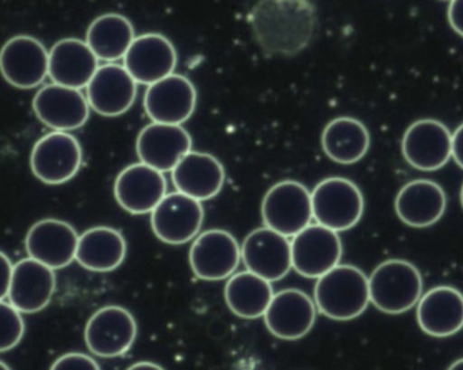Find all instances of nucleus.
Returning <instances> with one entry per match:
<instances>
[{
  "instance_id": "f257e3e1",
  "label": "nucleus",
  "mask_w": 463,
  "mask_h": 370,
  "mask_svg": "<svg viewBox=\"0 0 463 370\" xmlns=\"http://www.w3.org/2000/svg\"><path fill=\"white\" fill-rule=\"evenodd\" d=\"M248 21L256 43L272 56L301 53L318 29L317 10L312 0H258Z\"/></svg>"
},
{
  "instance_id": "f03ea898",
  "label": "nucleus",
  "mask_w": 463,
  "mask_h": 370,
  "mask_svg": "<svg viewBox=\"0 0 463 370\" xmlns=\"http://www.w3.org/2000/svg\"><path fill=\"white\" fill-rule=\"evenodd\" d=\"M315 304L317 311L328 319H356L370 304L369 277L356 266L339 263L317 279Z\"/></svg>"
},
{
  "instance_id": "7ed1b4c3",
  "label": "nucleus",
  "mask_w": 463,
  "mask_h": 370,
  "mask_svg": "<svg viewBox=\"0 0 463 370\" xmlns=\"http://www.w3.org/2000/svg\"><path fill=\"white\" fill-rule=\"evenodd\" d=\"M423 277L413 263L389 260L369 277L370 303L388 315H402L418 306L423 296Z\"/></svg>"
},
{
  "instance_id": "20e7f679",
  "label": "nucleus",
  "mask_w": 463,
  "mask_h": 370,
  "mask_svg": "<svg viewBox=\"0 0 463 370\" xmlns=\"http://www.w3.org/2000/svg\"><path fill=\"white\" fill-rule=\"evenodd\" d=\"M310 194L313 219L335 232L351 230L364 216V194L350 179L342 176L324 179Z\"/></svg>"
},
{
  "instance_id": "39448f33",
  "label": "nucleus",
  "mask_w": 463,
  "mask_h": 370,
  "mask_svg": "<svg viewBox=\"0 0 463 370\" xmlns=\"http://www.w3.org/2000/svg\"><path fill=\"white\" fill-rule=\"evenodd\" d=\"M261 219L264 227L293 238L312 222V194L301 182H278L264 195Z\"/></svg>"
},
{
  "instance_id": "423d86ee",
  "label": "nucleus",
  "mask_w": 463,
  "mask_h": 370,
  "mask_svg": "<svg viewBox=\"0 0 463 370\" xmlns=\"http://www.w3.org/2000/svg\"><path fill=\"white\" fill-rule=\"evenodd\" d=\"M83 162L80 143L70 132H53L43 136L33 147L30 168L38 181L45 185L67 184L75 178Z\"/></svg>"
},
{
  "instance_id": "0eeeda50",
  "label": "nucleus",
  "mask_w": 463,
  "mask_h": 370,
  "mask_svg": "<svg viewBox=\"0 0 463 370\" xmlns=\"http://www.w3.org/2000/svg\"><path fill=\"white\" fill-rule=\"evenodd\" d=\"M137 338V322L124 307L98 309L84 328V342L92 355L100 358L121 357Z\"/></svg>"
},
{
  "instance_id": "6e6552de",
  "label": "nucleus",
  "mask_w": 463,
  "mask_h": 370,
  "mask_svg": "<svg viewBox=\"0 0 463 370\" xmlns=\"http://www.w3.org/2000/svg\"><path fill=\"white\" fill-rule=\"evenodd\" d=\"M205 219L201 201L184 193H168L151 213L152 230L163 243H189L200 235Z\"/></svg>"
},
{
  "instance_id": "1a4fd4ad",
  "label": "nucleus",
  "mask_w": 463,
  "mask_h": 370,
  "mask_svg": "<svg viewBox=\"0 0 463 370\" xmlns=\"http://www.w3.org/2000/svg\"><path fill=\"white\" fill-rule=\"evenodd\" d=\"M0 73L15 89H35L49 75V52L32 35H15L0 49Z\"/></svg>"
},
{
  "instance_id": "9d476101",
  "label": "nucleus",
  "mask_w": 463,
  "mask_h": 370,
  "mask_svg": "<svg viewBox=\"0 0 463 370\" xmlns=\"http://www.w3.org/2000/svg\"><path fill=\"white\" fill-rule=\"evenodd\" d=\"M343 244L339 233L323 225H307L291 241L293 269L305 279H320L339 265Z\"/></svg>"
},
{
  "instance_id": "9b49d317",
  "label": "nucleus",
  "mask_w": 463,
  "mask_h": 370,
  "mask_svg": "<svg viewBox=\"0 0 463 370\" xmlns=\"http://www.w3.org/2000/svg\"><path fill=\"white\" fill-rule=\"evenodd\" d=\"M241 261V247L224 230L200 233L190 247L189 262L195 277L203 281H222L233 276Z\"/></svg>"
},
{
  "instance_id": "f8f14e48",
  "label": "nucleus",
  "mask_w": 463,
  "mask_h": 370,
  "mask_svg": "<svg viewBox=\"0 0 463 370\" xmlns=\"http://www.w3.org/2000/svg\"><path fill=\"white\" fill-rule=\"evenodd\" d=\"M453 135L443 122L423 119L413 122L402 141L408 165L416 170L438 171L451 159Z\"/></svg>"
},
{
  "instance_id": "ddd939ff",
  "label": "nucleus",
  "mask_w": 463,
  "mask_h": 370,
  "mask_svg": "<svg viewBox=\"0 0 463 370\" xmlns=\"http://www.w3.org/2000/svg\"><path fill=\"white\" fill-rule=\"evenodd\" d=\"M197 98L193 81L174 72L148 86L144 95V109L152 122L182 125L194 114Z\"/></svg>"
},
{
  "instance_id": "4468645a",
  "label": "nucleus",
  "mask_w": 463,
  "mask_h": 370,
  "mask_svg": "<svg viewBox=\"0 0 463 370\" xmlns=\"http://www.w3.org/2000/svg\"><path fill=\"white\" fill-rule=\"evenodd\" d=\"M90 109L80 90L61 84H46L33 98V111L37 119L57 132H71L86 125Z\"/></svg>"
},
{
  "instance_id": "2eb2a0df",
  "label": "nucleus",
  "mask_w": 463,
  "mask_h": 370,
  "mask_svg": "<svg viewBox=\"0 0 463 370\" xmlns=\"http://www.w3.org/2000/svg\"><path fill=\"white\" fill-rule=\"evenodd\" d=\"M241 261L250 273L271 284L280 281L293 268L291 242L269 228H258L242 242Z\"/></svg>"
},
{
  "instance_id": "dca6fc26",
  "label": "nucleus",
  "mask_w": 463,
  "mask_h": 370,
  "mask_svg": "<svg viewBox=\"0 0 463 370\" xmlns=\"http://www.w3.org/2000/svg\"><path fill=\"white\" fill-rule=\"evenodd\" d=\"M178 52L174 43L159 33H146L135 38L124 57V67L137 84H151L175 72Z\"/></svg>"
},
{
  "instance_id": "f3484780",
  "label": "nucleus",
  "mask_w": 463,
  "mask_h": 370,
  "mask_svg": "<svg viewBox=\"0 0 463 370\" xmlns=\"http://www.w3.org/2000/svg\"><path fill=\"white\" fill-rule=\"evenodd\" d=\"M79 235L64 220L43 219L27 231L24 247L30 258L53 270L67 268L75 261Z\"/></svg>"
},
{
  "instance_id": "a211bd4d",
  "label": "nucleus",
  "mask_w": 463,
  "mask_h": 370,
  "mask_svg": "<svg viewBox=\"0 0 463 370\" xmlns=\"http://www.w3.org/2000/svg\"><path fill=\"white\" fill-rule=\"evenodd\" d=\"M86 89L90 108L102 117L122 116L137 97V81L117 62L99 65Z\"/></svg>"
},
{
  "instance_id": "6ab92c4d",
  "label": "nucleus",
  "mask_w": 463,
  "mask_h": 370,
  "mask_svg": "<svg viewBox=\"0 0 463 370\" xmlns=\"http://www.w3.org/2000/svg\"><path fill=\"white\" fill-rule=\"evenodd\" d=\"M192 148V136L182 125L152 122L141 129L136 141L140 162L163 174L173 171Z\"/></svg>"
},
{
  "instance_id": "aec40b11",
  "label": "nucleus",
  "mask_w": 463,
  "mask_h": 370,
  "mask_svg": "<svg viewBox=\"0 0 463 370\" xmlns=\"http://www.w3.org/2000/svg\"><path fill=\"white\" fill-rule=\"evenodd\" d=\"M315 300L299 289L275 293L264 314L267 330L282 341H298L310 333L316 323Z\"/></svg>"
},
{
  "instance_id": "412c9836",
  "label": "nucleus",
  "mask_w": 463,
  "mask_h": 370,
  "mask_svg": "<svg viewBox=\"0 0 463 370\" xmlns=\"http://www.w3.org/2000/svg\"><path fill=\"white\" fill-rule=\"evenodd\" d=\"M165 174L144 163L125 167L114 182V197L124 211L132 214L152 213L167 194Z\"/></svg>"
},
{
  "instance_id": "4be33fe9",
  "label": "nucleus",
  "mask_w": 463,
  "mask_h": 370,
  "mask_svg": "<svg viewBox=\"0 0 463 370\" xmlns=\"http://www.w3.org/2000/svg\"><path fill=\"white\" fill-rule=\"evenodd\" d=\"M56 290V274L43 263L24 258L14 265L8 303L21 314H37L51 303Z\"/></svg>"
},
{
  "instance_id": "5701e85b",
  "label": "nucleus",
  "mask_w": 463,
  "mask_h": 370,
  "mask_svg": "<svg viewBox=\"0 0 463 370\" xmlns=\"http://www.w3.org/2000/svg\"><path fill=\"white\" fill-rule=\"evenodd\" d=\"M416 307L419 326L427 336L449 338L463 330V293L457 288H432Z\"/></svg>"
},
{
  "instance_id": "b1692460",
  "label": "nucleus",
  "mask_w": 463,
  "mask_h": 370,
  "mask_svg": "<svg viewBox=\"0 0 463 370\" xmlns=\"http://www.w3.org/2000/svg\"><path fill=\"white\" fill-rule=\"evenodd\" d=\"M448 197L439 184L431 179H415L400 189L394 201L397 216L413 228L437 224L446 212Z\"/></svg>"
},
{
  "instance_id": "393cba45",
  "label": "nucleus",
  "mask_w": 463,
  "mask_h": 370,
  "mask_svg": "<svg viewBox=\"0 0 463 370\" xmlns=\"http://www.w3.org/2000/svg\"><path fill=\"white\" fill-rule=\"evenodd\" d=\"M171 176L179 193L203 203L222 193L225 170L222 163L213 155L190 151L171 171Z\"/></svg>"
},
{
  "instance_id": "a878e982",
  "label": "nucleus",
  "mask_w": 463,
  "mask_h": 370,
  "mask_svg": "<svg viewBox=\"0 0 463 370\" xmlns=\"http://www.w3.org/2000/svg\"><path fill=\"white\" fill-rule=\"evenodd\" d=\"M98 68L99 60L86 41L79 38H62L49 51V76L53 83L84 89Z\"/></svg>"
},
{
  "instance_id": "bb28decb",
  "label": "nucleus",
  "mask_w": 463,
  "mask_h": 370,
  "mask_svg": "<svg viewBox=\"0 0 463 370\" xmlns=\"http://www.w3.org/2000/svg\"><path fill=\"white\" fill-rule=\"evenodd\" d=\"M128 244L116 228L94 227L79 235L76 262L97 273L116 270L127 258Z\"/></svg>"
},
{
  "instance_id": "cd10ccee",
  "label": "nucleus",
  "mask_w": 463,
  "mask_h": 370,
  "mask_svg": "<svg viewBox=\"0 0 463 370\" xmlns=\"http://www.w3.org/2000/svg\"><path fill=\"white\" fill-rule=\"evenodd\" d=\"M321 146L332 162L354 165L369 152V129L354 117H337L324 128Z\"/></svg>"
},
{
  "instance_id": "c85d7f7f",
  "label": "nucleus",
  "mask_w": 463,
  "mask_h": 370,
  "mask_svg": "<svg viewBox=\"0 0 463 370\" xmlns=\"http://www.w3.org/2000/svg\"><path fill=\"white\" fill-rule=\"evenodd\" d=\"M135 38V26L127 16L109 13L91 22L87 29L86 43L98 60L116 62L124 59Z\"/></svg>"
},
{
  "instance_id": "c756f323",
  "label": "nucleus",
  "mask_w": 463,
  "mask_h": 370,
  "mask_svg": "<svg viewBox=\"0 0 463 370\" xmlns=\"http://www.w3.org/2000/svg\"><path fill=\"white\" fill-rule=\"evenodd\" d=\"M274 295L271 282L248 270L231 276L224 290L228 308L248 320L263 318Z\"/></svg>"
},
{
  "instance_id": "7c9ffc66",
  "label": "nucleus",
  "mask_w": 463,
  "mask_h": 370,
  "mask_svg": "<svg viewBox=\"0 0 463 370\" xmlns=\"http://www.w3.org/2000/svg\"><path fill=\"white\" fill-rule=\"evenodd\" d=\"M24 322L21 312L11 303L0 301V353L10 352L21 344Z\"/></svg>"
},
{
  "instance_id": "2f4dec72",
  "label": "nucleus",
  "mask_w": 463,
  "mask_h": 370,
  "mask_svg": "<svg viewBox=\"0 0 463 370\" xmlns=\"http://www.w3.org/2000/svg\"><path fill=\"white\" fill-rule=\"evenodd\" d=\"M51 370H100L99 364L84 353H67L52 364Z\"/></svg>"
},
{
  "instance_id": "473e14b6",
  "label": "nucleus",
  "mask_w": 463,
  "mask_h": 370,
  "mask_svg": "<svg viewBox=\"0 0 463 370\" xmlns=\"http://www.w3.org/2000/svg\"><path fill=\"white\" fill-rule=\"evenodd\" d=\"M13 262L10 258L0 251V301L5 300L10 290L11 277H13Z\"/></svg>"
},
{
  "instance_id": "72a5a7b5",
  "label": "nucleus",
  "mask_w": 463,
  "mask_h": 370,
  "mask_svg": "<svg viewBox=\"0 0 463 370\" xmlns=\"http://www.w3.org/2000/svg\"><path fill=\"white\" fill-rule=\"evenodd\" d=\"M448 16L454 32L463 37V0H450Z\"/></svg>"
},
{
  "instance_id": "f704fd0d",
  "label": "nucleus",
  "mask_w": 463,
  "mask_h": 370,
  "mask_svg": "<svg viewBox=\"0 0 463 370\" xmlns=\"http://www.w3.org/2000/svg\"><path fill=\"white\" fill-rule=\"evenodd\" d=\"M451 157H454L457 165L463 170V124L457 128L453 133V149H451Z\"/></svg>"
},
{
  "instance_id": "c9c22d12",
  "label": "nucleus",
  "mask_w": 463,
  "mask_h": 370,
  "mask_svg": "<svg viewBox=\"0 0 463 370\" xmlns=\"http://www.w3.org/2000/svg\"><path fill=\"white\" fill-rule=\"evenodd\" d=\"M127 370H165L162 366L157 365L155 363H149V361H140V363L133 364Z\"/></svg>"
},
{
  "instance_id": "e433bc0d",
  "label": "nucleus",
  "mask_w": 463,
  "mask_h": 370,
  "mask_svg": "<svg viewBox=\"0 0 463 370\" xmlns=\"http://www.w3.org/2000/svg\"><path fill=\"white\" fill-rule=\"evenodd\" d=\"M448 370H463V358H459L456 363L451 364Z\"/></svg>"
},
{
  "instance_id": "4c0bfd02",
  "label": "nucleus",
  "mask_w": 463,
  "mask_h": 370,
  "mask_svg": "<svg viewBox=\"0 0 463 370\" xmlns=\"http://www.w3.org/2000/svg\"><path fill=\"white\" fill-rule=\"evenodd\" d=\"M0 370H11L10 366L7 365V364L3 363V361H0Z\"/></svg>"
},
{
  "instance_id": "58836bf2",
  "label": "nucleus",
  "mask_w": 463,
  "mask_h": 370,
  "mask_svg": "<svg viewBox=\"0 0 463 370\" xmlns=\"http://www.w3.org/2000/svg\"><path fill=\"white\" fill-rule=\"evenodd\" d=\"M461 204H462V208H463V185H462V189H461Z\"/></svg>"
},
{
  "instance_id": "ea45409f",
  "label": "nucleus",
  "mask_w": 463,
  "mask_h": 370,
  "mask_svg": "<svg viewBox=\"0 0 463 370\" xmlns=\"http://www.w3.org/2000/svg\"><path fill=\"white\" fill-rule=\"evenodd\" d=\"M445 2H450V0H445Z\"/></svg>"
}]
</instances>
